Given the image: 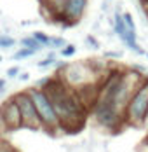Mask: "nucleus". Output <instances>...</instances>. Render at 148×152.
Listing matches in <instances>:
<instances>
[{"label": "nucleus", "instance_id": "5701e85b", "mask_svg": "<svg viewBox=\"0 0 148 152\" xmlns=\"http://www.w3.org/2000/svg\"><path fill=\"white\" fill-rule=\"evenodd\" d=\"M2 60H4V58H2V56H0V63H2Z\"/></svg>", "mask_w": 148, "mask_h": 152}, {"label": "nucleus", "instance_id": "7ed1b4c3", "mask_svg": "<svg viewBox=\"0 0 148 152\" xmlns=\"http://www.w3.org/2000/svg\"><path fill=\"white\" fill-rule=\"evenodd\" d=\"M124 121L126 126L133 128L145 126L148 122V77L143 79V82L133 93L124 112Z\"/></svg>", "mask_w": 148, "mask_h": 152}, {"label": "nucleus", "instance_id": "4be33fe9", "mask_svg": "<svg viewBox=\"0 0 148 152\" xmlns=\"http://www.w3.org/2000/svg\"><path fill=\"white\" fill-rule=\"evenodd\" d=\"M145 143H147V145H148V138H147V140H145Z\"/></svg>", "mask_w": 148, "mask_h": 152}, {"label": "nucleus", "instance_id": "ddd939ff", "mask_svg": "<svg viewBox=\"0 0 148 152\" xmlns=\"http://www.w3.org/2000/svg\"><path fill=\"white\" fill-rule=\"evenodd\" d=\"M14 44H16V39H12L11 35L0 33V49H11Z\"/></svg>", "mask_w": 148, "mask_h": 152}, {"label": "nucleus", "instance_id": "f257e3e1", "mask_svg": "<svg viewBox=\"0 0 148 152\" xmlns=\"http://www.w3.org/2000/svg\"><path fill=\"white\" fill-rule=\"evenodd\" d=\"M56 110L59 128L65 133H78L87 119L89 107L82 102L78 93L59 80L58 75L52 77L51 84L44 89Z\"/></svg>", "mask_w": 148, "mask_h": 152}, {"label": "nucleus", "instance_id": "b1692460", "mask_svg": "<svg viewBox=\"0 0 148 152\" xmlns=\"http://www.w3.org/2000/svg\"><path fill=\"white\" fill-rule=\"evenodd\" d=\"M145 56H147V58H148V53H147V54H145Z\"/></svg>", "mask_w": 148, "mask_h": 152}, {"label": "nucleus", "instance_id": "0eeeda50", "mask_svg": "<svg viewBox=\"0 0 148 152\" xmlns=\"http://www.w3.org/2000/svg\"><path fill=\"white\" fill-rule=\"evenodd\" d=\"M0 112H2V121H4V129L7 131H17L23 128V121H21V114L19 108L16 105L14 98H7L2 105H0Z\"/></svg>", "mask_w": 148, "mask_h": 152}, {"label": "nucleus", "instance_id": "4468645a", "mask_svg": "<svg viewBox=\"0 0 148 152\" xmlns=\"http://www.w3.org/2000/svg\"><path fill=\"white\" fill-rule=\"evenodd\" d=\"M66 44H68V42H66L63 37H51V46L49 47H51V49H56V51H61Z\"/></svg>", "mask_w": 148, "mask_h": 152}, {"label": "nucleus", "instance_id": "423d86ee", "mask_svg": "<svg viewBox=\"0 0 148 152\" xmlns=\"http://www.w3.org/2000/svg\"><path fill=\"white\" fill-rule=\"evenodd\" d=\"M86 9H87V0H65L61 12L54 18V21L59 23L63 28H70L82 19Z\"/></svg>", "mask_w": 148, "mask_h": 152}, {"label": "nucleus", "instance_id": "a211bd4d", "mask_svg": "<svg viewBox=\"0 0 148 152\" xmlns=\"http://www.w3.org/2000/svg\"><path fill=\"white\" fill-rule=\"evenodd\" d=\"M104 58H122V53H118V51H106L104 53Z\"/></svg>", "mask_w": 148, "mask_h": 152}, {"label": "nucleus", "instance_id": "f3484780", "mask_svg": "<svg viewBox=\"0 0 148 152\" xmlns=\"http://www.w3.org/2000/svg\"><path fill=\"white\" fill-rule=\"evenodd\" d=\"M21 74V68L19 66H11L9 70H7V79H17Z\"/></svg>", "mask_w": 148, "mask_h": 152}, {"label": "nucleus", "instance_id": "2eb2a0df", "mask_svg": "<svg viewBox=\"0 0 148 152\" xmlns=\"http://www.w3.org/2000/svg\"><path fill=\"white\" fill-rule=\"evenodd\" d=\"M75 53H77V47H75L73 44H66V46L59 51V54H61L63 58H72Z\"/></svg>", "mask_w": 148, "mask_h": 152}, {"label": "nucleus", "instance_id": "6e6552de", "mask_svg": "<svg viewBox=\"0 0 148 152\" xmlns=\"http://www.w3.org/2000/svg\"><path fill=\"white\" fill-rule=\"evenodd\" d=\"M19 44H21V47L31 49V51H35V53L42 49V46H40V44H38V42H37V40H35V39H33L31 35H28V37H23V39L19 40Z\"/></svg>", "mask_w": 148, "mask_h": 152}, {"label": "nucleus", "instance_id": "1a4fd4ad", "mask_svg": "<svg viewBox=\"0 0 148 152\" xmlns=\"http://www.w3.org/2000/svg\"><path fill=\"white\" fill-rule=\"evenodd\" d=\"M37 53L35 51H31V49H26V47H21V49H17L14 54H12V60L14 61H23V60H28L31 56H35Z\"/></svg>", "mask_w": 148, "mask_h": 152}, {"label": "nucleus", "instance_id": "39448f33", "mask_svg": "<svg viewBox=\"0 0 148 152\" xmlns=\"http://www.w3.org/2000/svg\"><path fill=\"white\" fill-rule=\"evenodd\" d=\"M12 98H14L16 105H17V108H19L21 121H23V128L31 129V131L42 129L38 114H37V108H35V105H33V100H31L30 93L28 91H19V93H16Z\"/></svg>", "mask_w": 148, "mask_h": 152}, {"label": "nucleus", "instance_id": "dca6fc26", "mask_svg": "<svg viewBox=\"0 0 148 152\" xmlns=\"http://www.w3.org/2000/svg\"><path fill=\"white\" fill-rule=\"evenodd\" d=\"M86 44H87L91 49H94V51L99 49V40H98L96 37H92V35H87V37H86Z\"/></svg>", "mask_w": 148, "mask_h": 152}, {"label": "nucleus", "instance_id": "6ab92c4d", "mask_svg": "<svg viewBox=\"0 0 148 152\" xmlns=\"http://www.w3.org/2000/svg\"><path fill=\"white\" fill-rule=\"evenodd\" d=\"M17 79H19V80H28V79H30V74H28V72H25V74H19V77H17Z\"/></svg>", "mask_w": 148, "mask_h": 152}, {"label": "nucleus", "instance_id": "412c9836", "mask_svg": "<svg viewBox=\"0 0 148 152\" xmlns=\"http://www.w3.org/2000/svg\"><path fill=\"white\" fill-rule=\"evenodd\" d=\"M0 128H4V121H2V112H0Z\"/></svg>", "mask_w": 148, "mask_h": 152}, {"label": "nucleus", "instance_id": "20e7f679", "mask_svg": "<svg viewBox=\"0 0 148 152\" xmlns=\"http://www.w3.org/2000/svg\"><path fill=\"white\" fill-rule=\"evenodd\" d=\"M33 100V105L37 108V114H38V119H40V126H42V131L49 133V135H56L58 131H61L59 128V121L58 115H56V110L51 103L49 96L44 89H38V88H30L26 89Z\"/></svg>", "mask_w": 148, "mask_h": 152}, {"label": "nucleus", "instance_id": "f8f14e48", "mask_svg": "<svg viewBox=\"0 0 148 152\" xmlns=\"http://www.w3.org/2000/svg\"><path fill=\"white\" fill-rule=\"evenodd\" d=\"M122 19H124V25L129 31L136 33V23H134V18L131 12H122Z\"/></svg>", "mask_w": 148, "mask_h": 152}, {"label": "nucleus", "instance_id": "aec40b11", "mask_svg": "<svg viewBox=\"0 0 148 152\" xmlns=\"http://www.w3.org/2000/svg\"><path fill=\"white\" fill-rule=\"evenodd\" d=\"M5 84H7V80L5 79H0V93L5 89Z\"/></svg>", "mask_w": 148, "mask_h": 152}, {"label": "nucleus", "instance_id": "9b49d317", "mask_svg": "<svg viewBox=\"0 0 148 152\" xmlns=\"http://www.w3.org/2000/svg\"><path fill=\"white\" fill-rule=\"evenodd\" d=\"M56 60H58L56 54H54V53H49L44 60H40L38 63H37V66H38V68H49V66H54Z\"/></svg>", "mask_w": 148, "mask_h": 152}, {"label": "nucleus", "instance_id": "9d476101", "mask_svg": "<svg viewBox=\"0 0 148 152\" xmlns=\"http://www.w3.org/2000/svg\"><path fill=\"white\" fill-rule=\"evenodd\" d=\"M31 37H33V39H35L42 47H49L51 46V37H49L47 33H44V31H33Z\"/></svg>", "mask_w": 148, "mask_h": 152}, {"label": "nucleus", "instance_id": "f03ea898", "mask_svg": "<svg viewBox=\"0 0 148 152\" xmlns=\"http://www.w3.org/2000/svg\"><path fill=\"white\" fill-rule=\"evenodd\" d=\"M56 75L63 84H66L68 88H72L73 91L82 93L91 88H99L101 80H103V74H99L92 61H73V63H66V66L58 72Z\"/></svg>", "mask_w": 148, "mask_h": 152}]
</instances>
